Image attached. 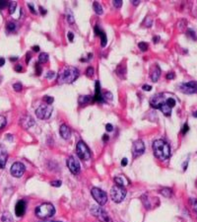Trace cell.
I'll list each match as a JSON object with an SVG mask.
<instances>
[{
	"instance_id": "obj_1",
	"label": "cell",
	"mask_w": 197,
	"mask_h": 222,
	"mask_svg": "<svg viewBox=\"0 0 197 222\" xmlns=\"http://www.w3.org/2000/svg\"><path fill=\"white\" fill-rule=\"evenodd\" d=\"M80 75V72L74 66H66L58 74L57 82L59 84H70L73 83Z\"/></svg>"
},
{
	"instance_id": "obj_2",
	"label": "cell",
	"mask_w": 197,
	"mask_h": 222,
	"mask_svg": "<svg viewBox=\"0 0 197 222\" xmlns=\"http://www.w3.org/2000/svg\"><path fill=\"white\" fill-rule=\"evenodd\" d=\"M153 151L155 156L160 160H167L171 156V148L164 140L158 139L153 143Z\"/></svg>"
},
{
	"instance_id": "obj_3",
	"label": "cell",
	"mask_w": 197,
	"mask_h": 222,
	"mask_svg": "<svg viewBox=\"0 0 197 222\" xmlns=\"http://www.w3.org/2000/svg\"><path fill=\"white\" fill-rule=\"evenodd\" d=\"M35 212L39 218L45 219L53 216V214L55 213V208L51 203H43L37 207Z\"/></svg>"
},
{
	"instance_id": "obj_4",
	"label": "cell",
	"mask_w": 197,
	"mask_h": 222,
	"mask_svg": "<svg viewBox=\"0 0 197 222\" xmlns=\"http://www.w3.org/2000/svg\"><path fill=\"white\" fill-rule=\"evenodd\" d=\"M126 193L127 191L124 187H119V186H116V185H115L114 187H112V191H110V196H112L113 202L116 203H119L125 198Z\"/></svg>"
},
{
	"instance_id": "obj_5",
	"label": "cell",
	"mask_w": 197,
	"mask_h": 222,
	"mask_svg": "<svg viewBox=\"0 0 197 222\" xmlns=\"http://www.w3.org/2000/svg\"><path fill=\"white\" fill-rule=\"evenodd\" d=\"M76 150H77V154L79 158L82 159L84 161H88L91 159L92 153L90 151L89 147L87 146V144L84 141H79L76 146Z\"/></svg>"
},
{
	"instance_id": "obj_6",
	"label": "cell",
	"mask_w": 197,
	"mask_h": 222,
	"mask_svg": "<svg viewBox=\"0 0 197 222\" xmlns=\"http://www.w3.org/2000/svg\"><path fill=\"white\" fill-rule=\"evenodd\" d=\"M52 114V107L51 105L47 104H41L39 107L36 110L37 117L39 119H48Z\"/></svg>"
},
{
	"instance_id": "obj_7",
	"label": "cell",
	"mask_w": 197,
	"mask_h": 222,
	"mask_svg": "<svg viewBox=\"0 0 197 222\" xmlns=\"http://www.w3.org/2000/svg\"><path fill=\"white\" fill-rule=\"evenodd\" d=\"M91 212L92 214L96 217L97 219H99L101 222H112V219L110 217L108 216V214L104 210L102 207L97 206V205H94V206L91 208Z\"/></svg>"
},
{
	"instance_id": "obj_8",
	"label": "cell",
	"mask_w": 197,
	"mask_h": 222,
	"mask_svg": "<svg viewBox=\"0 0 197 222\" xmlns=\"http://www.w3.org/2000/svg\"><path fill=\"white\" fill-rule=\"evenodd\" d=\"M91 193L93 198H95V200H96L100 205L106 204V202H108V196H106V193L103 189L99 188H93L91 191Z\"/></svg>"
},
{
	"instance_id": "obj_9",
	"label": "cell",
	"mask_w": 197,
	"mask_h": 222,
	"mask_svg": "<svg viewBox=\"0 0 197 222\" xmlns=\"http://www.w3.org/2000/svg\"><path fill=\"white\" fill-rule=\"evenodd\" d=\"M25 171H26V167L23 163L21 162H15V163L12 165L11 167V175L15 178H21L23 175H24Z\"/></svg>"
},
{
	"instance_id": "obj_10",
	"label": "cell",
	"mask_w": 197,
	"mask_h": 222,
	"mask_svg": "<svg viewBox=\"0 0 197 222\" xmlns=\"http://www.w3.org/2000/svg\"><path fill=\"white\" fill-rule=\"evenodd\" d=\"M179 90L185 94H194L197 93V82L190 81V82L183 83L179 85Z\"/></svg>"
},
{
	"instance_id": "obj_11",
	"label": "cell",
	"mask_w": 197,
	"mask_h": 222,
	"mask_svg": "<svg viewBox=\"0 0 197 222\" xmlns=\"http://www.w3.org/2000/svg\"><path fill=\"white\" fill-rule=\"evenodd\" d=\"M66 164H67V167L69 168V170H70L74 175L79 174V172H80V164H79L77 159H75L73 156L68 157Z\"/></svg>"
},
{
	"instance_id": "obj_12",
	"label": "cell",
	"mask_w": 197,
	"mask_h": 222,
	"mask_svg": "<svg viewBox=\"0 0 197 222\" xmlns=\"http://www.w3.org/2000/svg\"><path fill=\"white\" fill-rule=\"evenodd\" d=\"M145 151V145L142 140H136L132 146V154L134 157H138L142 155Z\"/></svg>"
},
{
	"instance_id": "obj_13",
	"label": "cell",
	"mask_w": 197,
	"mask_h": 222,
	"mask_svg": "<svg viewBox=\"0 0 197 222\" xmlns=\"http://www.w3.org/2000/svg\"><path fill=\"white\" fill-rule=\"evenodd\" d=\"M166 102V99H165L164 95H156L150 100V104L153 108L155 109H160L162 105Z\"/></svg>"
},
{
	"instance_id": "obj_14",
	"label": "cell",
	"mask_w": 197,
	"mask_h": 222,
	"mask_svg": "<svg viewBox=\"0 0 197 222\" xmlns=\"http://www.w3.org/2000/svg\"><path fill=\"white\" fill-rule=\"evenodd\" d=\"M20 124L23 126V128L28 129L35 124V121L34 119L31 117V115H24V117H21L20 119Z\"/></svg>"
},
{
	"instance_id": "obj_15",
	"label": "cell",
	"mask_w": 197,
	"mask_h": 222,
	"mask_svg": "<svg viewBox=\"0 0 197 222\" xmlns=\"http://www.w3.org/2000/svg\"><path fill=\"white\" fill-rule=\"evenodd\" d=\"M26 211V202L24 200H19L17 203H16L15 206V213L17 216H23Z\"/></svg>"
},
{
	"instance_id": "obj_16",
	"label": "cell",
	"mask_w": 197,
	"mask_h": 222,
	"mask_svg": "<svg viewBox=\"0 0 197 222\" xmlns=\"http://www.w3.org/2000/svg\"><path fill=\"white\" fill-rule=\"evenodd\" d=\"M8 154H7L6 148L2 145H0V169H3L6 165Z\"/></svg>"
},
{
	"instance_id": "obj_17",
	"label": "cell",
	"mask_w": 197,
	"mask_h": 222,
	"mask_svg": "<svg viewBox=\"0 0 197 222\" xmlns=\"http://www.w3.org/2000/svg\"><path fill=\"white\" fill-rule=\"evenodd\" d=\"M59 133L62 138H64V139H69L71 136V129L69 128V126H66V124H62L59 128Z\"/></svg>"
},
{
	"instance_id": "obj_18",
	"label": "cell",
	"mask_w": 197,
	"mask_h": 222,
	"mask_svg": "<svg viewBox=\"0 0 197 222\" xmlns=\"http://www.w3.org/2000/svg\"><path fill=\"white\" fill-rule=\"evenodd\" d=\"M160 75H161V69H160L159 65H154L151 69V73H150L153 82H157L160 78Z\"/></svg>"
},
{
	"instance_id": "obj_19",
	"label": "cell",
	"mask_w": 197,
	"mask_h": 222,
	"mask_svg": "<svg viewBox=\"0 0 197 222\" xmlns=\"http://www.w3.org/2000/svg\"><path fill=\"white\" fill-rule=\"evenodd\" d=\"M104 98H103V94L101 92V85H100L99 81H96V93H95V97H94V101L97 102H103Z\"/></svg>"
},
{
	"instance_id": "obj_20",
	"label": "cell",
	"mask_w": 197,
	"mask_h": 222,
	"mask_svg": "<svg viewBox=\"0 0 197 222\" xmlns=\"http://www.w3.org/2000/svg\"><path fill=\"white\" fill-rule=\"evenodd\" d=\"M95 32H96V34L98 35V36L101 37L102 47H106V34L104 33V32L102 31L101 29H99L98 26L95 27Z\"/></svg>"
},
{
	"instance_id": "obj_21",
	"label": "cell",
	"mask_w": 197,
	"mask_h": 222,
	"mask_svg": "<svg viewBox=\"0 0 197 222\" xmlns=\"http://www.w3.org/2000/svg\"><path fill=\"white\" fill-rule=\"evenodd\" d=\"M93 101V98L91 96H80L79 97V104L81 105H86V104H89Z\"/></svg>"
},
{
	"instance_id": "obj_22",
	"label": "cell",
	"mask_w": 197,
	"mask_h": 222,
	"mask_svg": "<svg viewBox=\"0 0 197 222\" xmlns=\"http://www.w3.org/2000/svg\"><path fill=\"white\" fill-rule=\"evenodd\" d=\"M160 110L162 111V113H163L165 115H171V109L167 105L166 102L160 107Z\"/></svg>"
},
{
	"instance_id": "obj_23",
	"label": "cell",
	"mask_w": 197,
	"mask_h": 222,
	"mask_svg": "<svg viewBox=\"0 0 197 222\" xmlns=\"http://www.w3.org/2000/svg\"><path fill=\"white\" fill-rule=\"evenodd\" d=\"M93 7H94L95 12L98 14V15H102V14H103V12H104L103 7H102V5L99 3V2H94V3H93Z\"/></svg>"
},
{
	"instance_id": "obj_24",
	"label": "cell",
	"mask_w": 197,
	"mask_h": 222,
	"mask_svg": "<svg viewBox=\"0 0 197 222\" xmlns=\"http://www.w3.org/2000/svg\"><path fill=\"white\" fill-rule=\"evenodd\" d=\"M1 222H13V218L9 212H4L1 216Z\"/></svg>"
},
{
	"instance_id": "obj_25",
	"label": "cell",
	"mask_w": 197,
	"mask_h": 222,
	"mask_svg": "<svg viewBox=\"0 0 197 222\" xmlns=\"http://www.w3.org/2000/svg\"><path fill=\"white\" fill-rule=\"evenodd\" d=\"M48 61V54L46 52H41L39 56V63H45Z\"/></svg>"
},
{
	"instance_id": "obj_26",
	"label": "cell",
	"mask_w": 197,
	"mask_h": 222,
	"mask_svg": "<svg viewBox=\"0 0 197 222\" xmlns=\"http://www.w3.org/2000/svg\"><path fill=\"white\" fill-rule=\"evenodd\" d=\"M160 193H161L164 196H166V198H171V195H173V191H171V189H168V188L162 189L161 191H160Z\"/></svg>"
},
{
	"instance_id": "obj_27",
	"label": "cell",
	"mask_w": 197,
	"mask_h": 222,
	"mask_svg": "<svg viewBox=\"0 0 197 222\" xmlns=\"http://www.w3.org/2000/svg\"><path fill=\"white\" fill-rule=\"evenodd\" d=\"M114 183H115L116 186H119V187H124L125 185H126L125 184V182H124V180L120 177H115L114 178Z\"/></svg>"
},
{
	"instance_id": "obj_28",
	"label": "cell",
	"mask_w": 197,
	"mask_h": 222,
	"mask_svg": "<svg viewBox=\"0 0 197 222\" xmlns=\"http://www.w3.org/2000/svg\"><path fill=\"white\" fill-rule=\"evenodd\" d=\"M6 29H7V31H9V32H14L15 31V29H16V24L15 23H13V22L7 23Z\"/></svg>"
},
{
	"instance_id": "obj_29",
	"label": "cell",
	"mask_w": 197,
	"mask_h": 222,
	"mask_svg": "<svg viewBox=\"0 0 197 222\" xmlns=\"http://www.w3.org/2000/svg\"><path fill=\"white\" fill-rule=\"evenodd\" d=\"M16 7H17V3H16L15 1L10 2V3H9V13H10V14H13L14 12H15Z\"/></svg>"
},
{
	"instance_id": "obj_30",
	"label": "cell",
	"mask_w": 197,
	"mask_h": 222,
	"mask_svg": "<svg viewBox=\"0 0 197 222\" xmlns=\"http://www.w3.org/2000/svg\"><path fill=\"white\" fill-rule=\"evenodd\" d=\"M166 104L171 109V108H173L175 106V100L173 98H168L166 100Z\"/></svg>"
},
{
	"instance_id": "obj_31",
	"label": "cell",
	"mask_w": 197,
	"mask_h": 222,
	"mask_svg": "<svg viewBox=\"0 0 197 222\" xmlns=\"http://www.w3.org/2000/svg\"><path fill=\"white\" fill-rule=\"evenodd\" d=\"M138 48H140L142 52H146V50H148V48H149V45H148L147 43H144V41H141V43H138Z\"/></svg>"
},
{
	"instance_id": "obj_32",
	"label": "cell",
	"mask_w": 197,
	"mask_h": 222,
	"mask_svg": "<svg viewBox=\"0 0 197 222\" xmlns=\"http://www.w3.org/2000/svg\"><path fill=\"white\" fill-rule=\"evenodd\" d=\"M94 72H95V69L92 67V66H90V67L87 68V70H86V76L87 77H92L93 75H94Z\"/></svg>"
},
{
	"instance_id": "obj_33",
	"label": "cell",
	"mask_w": 197,
	"mask_h": 222,
	"mask_svg": "<svg viewBox=\"0 0 197 222\" xmlns=\"http://www.w3.org/2000/svg\"><path fill=\"white\" fill-rule=\"evenodd\" d=\"M6 124H7V121H6L5 117H3V115H0V129L5 128Z\"/></svg>"
},
{
	"instance_id": "obj_34",
	"label": "cell",
	"mask_w": 197,
	"mask_h": 222,
	"mask_svg": "<svg viewBox=\"0 0 197 222\" xmlns=\"http://www.w3.org/2000/svg\"><path fill=\"white\" fill-rule=\"evenodd\" d=\"M43 100L45 102V104H47V105H51V104L53 103V101H54V99L52 98V97H49V96H45L43 98Z\"/></svg>"
},
{
	"instance_id": "obj_35",
	"label": "cell",
	"mask_w": 197,
	"mask_h": 222,
	"mask_svg": "<svg viewBox=\"0 0 197 222\" xmlns=\"http://www.w3.org/2000/svg\"><path fill=\"white\" fill-rule=\"evenodd\" d=\"M190 202H191V205H192V208H193L194 212H195L196 215H197V200H195V198H191Z\"/></svg>"
},
{
	"instance_id": "obj_36",
	"label": "cell",
	"mask_w": 197,
	"mask_h": 222,
	"mask_svg": "<svg viewBox=\"0 0 197 222\" xmlns=\"http://www.w3.org/2000/svg\"><path fill=\"white\" fill-rule=\"evenodd\" d=\"M13 88H14V90H15L16 92H20L21 90H22L23 86H22V84H21V83H15V84L13 85Z\"/></svg>"
},
{
	"instance_id": "obj_37",
	"label": "cell",
	"mask_w": 197,
	"mask_h": 222,
	"mask_svg": "<svg viewBox=\"0 0 197 222\" xmlns=\"http://www.w3.org/2000/svg\"><path fill=\"white\" fill-rule=\"evenodd\" d=\"M41 71H43V68H41V64L37 63V65H36V75L39 76L41 74Z\"/></svg>"
},
{
	"instance_id": "obj_38",
	"label": "cell",
	"mask_w": 197,
	"mask_h": 222,
	"mask_svg": "<svg viewBox=\"0 0 197 222\" xmlns=\"http://www.w3.org/2000/svg\"><path fill=\"white\" fill-rule=\"evenodd\" d=\"M67 21H68V23L70 25H73L74 24V17H73V15L71 13H69V14H67Z\"/></svg>"
},
{
	"instance_id": "obj_39",
	"label": "cell",
	"mask_w": 197,
	"mask_h": 222,
	"mask_svg": "<svg viewBox=\"0 0 197 222\" xmlns=\"http://www.w3.org/2000/svg\"><path fill=\"white\" fill-rule=\"evenodd\" d=\"M112 3H113V6H114L115 8H120L121 5H122V1H121V0H114Z\"/></svg>"
},
{
	"instance_id": "obj_40",
	"label": "cell",
	"mask_w": 197,
	"mask_h": 222,
	"mask_svg": "<svg viewBox=\"0 0 197 222\" xmlns=\"http://www.w3.org/2000/svg\"><path fill=\"white\" fill-rule=\"evenodd\" d=\"M54 76H55V72H54V71H48V72L46 73L45 77L47 78V79H52Z\"/></svg>"
},
{
	"instance_id": "obj_41",
	"label": "cell",
	"mask_w": 197,
	"mask_h": 222,
	"mask_svg": "<svg viewBox=\"0 0 197 222\" xmlns=\"http://www.w3.org/2000/svg\"><path fill=\"white\" fill-rule=\"evenodd\" d=\"M103 98L108 99V100H112V93H110V92H106V93H104V95H103Z\"/></svg>"
},
{
	"instance_id": "obj_42",
	"label": "cell",
	"mask_w": 197,
	"mask_h": 222,
	"mask_svg": "<svg viewBox=\"0 0 197 222\" xmlns=\"http://www.w3.org/2000/svg\"><path fill=\"white\" fill-rule=\"evenodd\" d=\"M50 185L53 187H60L61 186V181H53L50 183Z\"/></svg>"
},
{
	"instance_id": "obj_43",
	"label": "cell",
	"mask_w": 197,
	"mask_h": 222,
	"mask_svg": "<svg viewBox=\"0 0 197 222\" xmlns=\"http://www.w3.org/2000/svg\"><path fill=\"white\" fill-rule=\"evenodd\" d=\"M173 78H175V73L173 72H169L167 74V79L171 80V79H173Z\"/></svg>"
},
{
	"instance_id": "obj_44",
	"label": "cell",
	"mask_w": 197,
	"mask_h": 222,
	"mask_svg": "<svg viewBox=\"0 0 197 222\" xmlns=\"http://www.w3.org/2000/svg\"><path fill=\"white\" fill-rule=\"evenodd\" d=\"M7 4H8L7 1H2V0H0V9H3L4 7L7 6Z\"/></svg>"
},
{
	"instance_id": "obj_45",
	"label": "cell",
	"mask_w": 197,
	"mask_h": 222,
	"mask_svg": "<svg viewBox=\"0 0 197 222\" xmlns=\"http://www.w3.org/2000/svg\"><path fill=\"white\" fill-rule=\"evenodd\" d=\"M28 7L30 8V11H31L32 13L33 14H36V10H35V8H34V6H33V4H28Z\"/></svg>"
},
{
	"instance_id": "obj_46",
	"label": "cell",
	"mask_w": 197,
	"mask_h": 222,
	"mask_svg": "<svg viewBox=\"0 0 197 222\" xmlns=\"http://www.w3.org/2000/svg\"><path fill=\"white\" fill-rule=\"evenodd\" d=\"M106 129L108 131H112V130H113V126H112L110 124H108L106 126Z\"/></svg>"
},
{
	"instance_id": "obj_47",
	"label": "cell",
	"mask_w": 197,
	"mask_h": 222,
	"mask_svg": "<svg viewBox=\"0 0 197 222\" xmlns=\"http://www.w3.org/2000/svg\"><path fill=\"white\" fill-rule=\"evenodd\" d=\"M67 37H68L69 41H73V40H74V35H73V33L69 32V33L67 34Z\"/></svg>"
},
{
	"instance_id": "obj_48",
	"label": "cell",
	"mask_w": 197,
	"mask_h": 222,
	"mask_svg": "<svg viewBox=\"0 0 197 222\" xmlns=\"http://www.w3.org/2000/svg\"><path fill=\"white\" fill-rule=\"evenodd\" d=\"M143 90H144V91H151L152 86H150V85H144V86H143Z\"/></svg>"
},
{
	"instance_id": "obj_49",
	"label": "cell",
	"mask_w": 197,
	"mask_h": 222,
	"mask_svg": "<svg viewBox=\"0 0 197 222\" xmlns=\"http://www.w3.org/2000/svg\"><path fill=\"white\" fill-rule=\"evenodd\" d=\"M22 70H23V67L20 65V64H18V65L15 66V71H17V72H21Z\"/></svg>"
},
{
	"instance_id": "obj_50",
	"label": "cell",
	"mask_w": 197,
	"mask_h": 222,
	"mask_svg": "<svg viewBox=\"0 0 197 222\" xmlns=\"http://www.w3.org/2000/svg\"><path fill=\"white\" fill-rule=\"evenodd\" d=\"M188 129H189L188 126H187V124H185L184 126H183V129H182V133H183V134H185V133H186V131L188 130Z\"/></svg>"
},
{
	"instance_id": "obj_51",
	"label": "cell",
	"mask_w": 197,
	"mask_h": 222,
	"mask_svg": "<svg viewBox=\"0 0 197 222\" xmlns=\"http://www.w3.org/2000/svg\"><path fill=\"white\" fill-rule=\"evenodd\" d=\"M127 163H128V161H127L126 158H123V159H122V161H121V165H122V166H126Z\"/></svg>"
},
{
	"instance_id": "obj_52",
	"label": "cell",
	"mask_w": 197,
	"mask_h": 222,
	"mask_svg": "<svg viewBox=\"0 0 197 222\" xmlns=\"http://www.w3.org/2000/svg\"><path fill=\"white\" fill-rule=\"evenodd\" d=\"M39 11H41V15H45V14H46V11H45V9H43L41 6H39Z\"/></svg>"
},
{
	"instance_id": "obj_53",
	"label": "cell",
	"mask_w": 197,
	"mask_h": 222,
	"mask_svg": "<svg viewBox=\"0 0 197 222\" xmlns=\"http://www.w3.org/2000/svg\"><path fill=\"white\" fill-rule=\"evenodd\" d=\"M139 3H140V1H139V0H133V1H132V4H133L134 6L139 5Z\"/></svg>"
},
{
	"instance_id": "obj_54",
	"label": "cell",
	"mask_w": 197,
	"mask_h": 222,
	"mask_svg": "<svg viewBox=\"0 0 197 222\" xmlns=\"http://www.w3.org/2000/svg\"><path fill=\"white\" fill-rule=\"evenodd\" d=\"M4 63H5V59L1 57V58H0V67H1V66H3Z\"/></svg>"
},
{
	"instance_id": "obj_55",
	"label": "cell",
	"mask_w": 197,
	"mask_h": 222,
	"mask_svg": "<svg viewBox=\"0 0 197 222\" xmlns=\"http://www.w3.org/2000/svg\"><path fill=\"white\" fill-rule=\"evenodd\" d=\"M159 40H160V37H154V38H153V41H154L155 43H157L158 41H159Z\"/></svg>"
},
{
	"instance_id": "obj_56",
	"label": "cell",
	"mask_w": 197,
	"mask_h": 222,
	"mask_svg": "<svg viewBox=\"0 0 197 222\" xmlns=\"http://www.w3.org/2000/svg\"><path fill=\"white\" fill-rule=\"evenodd\" d=\"M33 50H34V52H39V45H34V47H33Z\"/></svg>"
},
{
	"instance_id": "obj_57",
	"label": "cell",
	"mask_w": 197,
	"mask_h": 222,
	"mask_svg": "<svg viewBox=\"0 0 197 222\" xmlns=\"http://www.w3.org/2000/svg\"><path fill=\"white\" fill-rule=\"evenodd\" d=\"M31 60V54H27V59H26V62L27 63H29V61Z\"/></svg>"
},
{
	"instance_id": "obj_58",
	"label": "cell",
	"mask_w": 197,
	"mask_h": 222,
	"mask_svg": "<svg viewBox=\"0 0 197 222\" xmlns=\"http://www.w3.org/2000/svg\"><path fill=\"white\" fill-rule=\"evenodd\" d=\"M103 139H104V141H106V140H108V135H104Z\"/></svg>"
},
{
	"instance_id": "obj_59",
	"label": "cell",
	"mask_w": 197,
	"mask_h": 222,
	"mask_svg": "<svg viewBox=\"0 0 197 222\" xmlns=\"http://www.w3.org/2000/svg\"><path fill=\"white\" fill-rule=\"evenodd\" d=\"M17 59H18V57H11L10 60L11 61H15V60H17Z\"/></svg>"
},
{
	"instance_id": "obj_60",
	"label": "cell",
	"mask_w": 197,
	"mask_h": 222,
	"mask_svg": "<svg viewBox=\"0 0 197 222\" xmlns=\"http://www.w3.org/2000/svg\"><path fill=\"white\" fill-rule=\"evenodd\" d=\"M193 115H194V117H197V112H195V113H194V114H193Z\"/></svg>"
}]
</instances>
